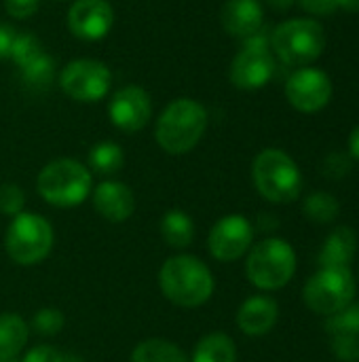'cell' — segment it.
Segmentation results:
<instances>
[{
	"label": "cell",
	"instance_id": "d4e9b609",
	"mask_svg": "<svg viewBox=\"0 0 359 362\" xmlns=\"http://www.w3.org/2000/svg\"><path fill=\"white\" fill-rule=\"evenodd\" d=\"M303 212L309 221L320 223V225H330L332 221L339 218L341 214V204L339 199L328 193V191H315L311 193L305 204H303Z\"/></svg>",
	"mask_w": 359,
	"mask_h": 362
},
{
	"label": "cell",
	"instance_id": "e575fe53",
	"mask_svg": "<svg viewBox=\"0 0 359 362\" xmlns=\"http://www.w3.org/2000/svg\"><path fill=\"white\" fill-rule=\"evenodd\" d=\"M349 157L359 161V125L349 134Z\"/></svg>",
	"mask_w": 359,
	"mask_h": 362
},
{
	"label": "cell",
	"instance_id": "74e56055",
	"mask_svg": "<svg viewBox=\"0 0 359 362\" xmlns=\"http://www.w3.org/2000/svg\"><path fill=\"white\" fill-rule=\"evenodd\" d=\"M0 362H21L19 358H0Z\"/></svg>",
	"mask_w": 359,
	"mask_h": 362
},
{
	"label": "cell",
	"instance_id": "f546056e",
	"mask_svg": "<svg viewBox=\"0 0 359 362\" xmlns=\"http://www.w3.org/2000/svg\"><path fill=\"white\" fill-rule=\"evenodd\" d=\"M351 172V157L347 153L334 151L324 159V176L330 180H341Z\"/></svg>",
	"mask_w": 359,
	"mask_h": 362
},
{
	"label": "cell",
	"instance_id": "277c9868",
	"mask_svg": "<svg viewBox=\"0 0 359 362\" xmlns=\"http://www.w3.org/2000/svg\"><path fill=\"white\" fill-rule=\"evenodd\" d=\"M91 185L89 168L70 157L49 161L36 178L38 195L55 208L80 206L91 195Z\"/></svg>",
	"mask_w": 359,
	"mask_h": 362
},
{
	"label": "cell",
	"instance_id": "4fadbf2b",
	"mask_svg": "<svg viewBox=\"0 0 359 362\" xmlns=\"http://www.w3.org/2000/svg\"><path fill=\"white\" fill-rule=\"evenodd\" d=\"M72 36L95 42L110 34L114 25V8L108 0H74L66 17Z\"/></svg>",
	"mask_w": 359,
	"mask_h": 362
},
{
	"label": "cell",
	"instance_id": "7a4b0ae2",
	"mask_svg": "<svg viewBox=\"0 0 359 362\" xmlns=\"http://www.w3.org/2000/svg\"><path fill=\"white\" fill-rule=\"evenodd\" d=\"M207 129V110L193 98H178L157 119L154 138L169 155L190 153Z\"/></svg>",
	"mask_w": 359,
	"mask_h": 362
},
{
	"label": "cell",
	"instance_id": "7402d4cb",
	"mask_svg": "<svg viewBox=\"0 0 359 362\" xmlns=\"http://www.w3.org/2000/svg\"><path fill=\"white\" fill-rule=\"evenodd\" d=\"M131 362H190L184 350L167 339H146L131 352Z\"/></svg>",
	"mask_w": 359,
	"mask_h": 362
},
{
	"label": "cell",
	"instance_id": "f1b7e54d",
	"mask_svg": "<svg viewBox=\"0 0 359 362\" xmlns=\"http://www.w3.org/2000/svg\"><path fill=\"white\" fill-rule=\"evenodd\" d=\"M332 354L343 362L359 361V337L358 335H332L330 341Z\"/></svg>",
	"mask_w": 359,
	"mask_h": 362
},
{
	"label": "cell",
	"instance_id": "cb8c5ba5",
	"mask_svg": "<svg viewBox=\"0 0 359 362\" xmlns=\"http://www.w3.org/2000/svg\"><path fill=\"white\" fill-rule=\"evenodd\" d=\"M17 68L21 72L23 83L32 89H47L55 76V59L44 49Z\"/></svg>",
	"mask_w": 359,
	"mask_h": 362
},
{
	"label": "cell",
	"instance_id": "7c38bea8",
	"mask_svg": "<svg viewBox=\"0 0 359 362\" xmlns=\"http://www.w3.org/2000/svg\"><path fill=\"white\" fill-rule=\"evenodd\" d=\"M254 244V225L241 214H226L214 223L207 246L216 261L233 263L250 252Z\"/></svg>",
	"mask_w": 359,
	"mask_h": 362
},
{
	"label": "cell",
	"instance_id": "8992f818",
	"mask_svg": "<svg viewBox=\"0 0 359 362\" xmlns=\"http://www.w3.org/2000/svg\"><path fill=\"white\" fill-rule=\"evenodd\" d=\"M275 55L294 68H305L317 62L326 49L324 25L313 17H296L281 21L269 38Z\"/></svg>",
	"mask_w": 359,
	"mask_h": 362
},
{
	"label": "cell",
	"instance_id": "603a6c76",
	"mask_svg": "<svg viewBox=\"0 0 359 362\" xmlns=\"http://www.w3.org/2000/svg\"><path fill=\"white\" fill-rule=\"evenodd\" d=\"M87 163L89 172H95L99 176H114L125 163V153L116 142L104 140L91 146Z\"/></svg>",
	"mask_w": 359,
	"mask_h": 362
},
{
	"label": "cell",
	"instance_id": "52a82bcc",
	"mask_svg": "<svg viewBox=\"0 0 359 362\" xmlns=\"http://www.w3.org/2000/svg\"><path fill=\"white\" fill-rule=\"evenodd\" d=\"M55 244V233L51 223L34 212H19L11 218L4 233V248L13 263L30 267L42 263Z\"/></svg>",
	"mask_w": 359,
	"mask_h": 362
},
{
	"label": "cell",
	"instance_id": "2e32d148",
	"mask_svg": "<svg viewBox=\"0 0 359 362\" xmlns=\"http://www.w3.org/2000/svg\"><path fill=\"white\" fill-rule=\"evenodd\" d=\"M93 208L108 223H123L135 212V195L125 182L104 180L93 191Z\"/></svg>",
	"mask_w": 359,
	"mask_h": 362
},
{
	"label": "cell",
	"instance_id": "e0dca14e",
	"mask_svg": "<svg viewBox=\"0 0 359 362\" xmlns=\"http://www.w3.org/2000/svg\"><path fill=\"white\" fill-rule=\"evenodd\" d=\"M279 320V305L273 297L254 295L248 297L237 310V327L250 337H262L275 329Z\"/></svg>",
	"mask_w": 359,
	"mask_h": 362
},
{
	"label": "cell",
	"instance_id": "f35d334b",
	"mask_svg": "<svg viewBox=\"0 0 359 362\" xmlns=\"http://www.w3.org/2000/svg\"><path fill=\"white\" fill-rule=\"evenodd\" d=\"M57 2H66V0H57Z\"/></svg>",
	"mask_w": 359,
	"mask_h": 362
},
{
	"label": "cell",
	"instance_id": "9c48e42d",
	"mask_svg": "<svg viewBox=\"0 0 359 362\" xmlns=\"http://www.w3.org/2000/svg\"><path fill=\"white\" fill-rule=\"evenodd\" d=\"M59 87L74 102L95 104L108 95L112 87V72L104 62L80 57L63 66L59 72Z\"/></svg>",
	"mask_w": 359,
	"mask_h": 362
},
{
	"label": "cell",
	"instance_id": "d6986e66",
	"mask_svg": "<svg viewBox=\"0 0 359 362\" xmlns=\"http://www.w3.org/2000/svg\"><path fill=\"white\" fill-rule=\"evenodd\" d=\"M30 339V325L13 312L0 314V358H17Z\"/></svg>",
	"mask_w": 359,
	"mask_h": 362
},
{
	"label": "cell",
	"instance_id": "484cf974",
	"mask_svg": "<svg viewBox=\"0 0 359 362\" xmlns=\"http://www.w3.org/2000/svg\"><path fill=\"white\" fill-rule=\"evenodd\" d=\"M330 335H358L359 337V301H351L345 310L326 318Z\"/></svg>",
	"mask_w": 359,
	"mask_h": 362
},
{
	"label": "cell",
	"instance_id": "6da1fadb",
	"mask_svg": "<svg viewBox=\"0 0 359 362\" xmlns=\"http://www.w3.org/2000/svg\"><path fill=\"white\" fill-rule=\"evenodd\" d=\"M159 286L167 301L186 310L205 305L216 291L212 269L195 255L167 259L159 272Z\"/></svg>",
	"mask_w": 359,
	"mask_h": 362
},
{
	"label": "cell",
	"instance_id": "4316f807",
	"mask_svg": "<svg viewBox=\"0 0 359 362\" xmlns=\"http://www.w3.org/2000/svg\"><path fill=\"white\" fill-rule=\"evenodd\" d=\"M63 325H66V316L57 308H42L34 314L30 329L42 337H53L61 333Z\"/></svg>",
	"mask_w": 359,
	"mask_h": 362
},
{
	"label": "cell",
	"instance_id": "ffe728a7",
	"mask_svg": "<svg viewBox=\"0 0 359 362\" xmlns=\"http://www.w3.org/2000/svg\"><path fill=\"white\" fill-rule=\"evenodd\" d=\"M161 238L169 248L184 250L195 240V223L182 210H167L161 218Z\"/></svg>",
	"mask_w": 359,
	"mask_h": 362
},
{
	"label": "cell",
	"instance_id": "ba28073f",
	"mask_svg": "<svg viewBox=\"0 0 359 362\" xmlns=\"http://www.w3.org/2000/svg\"><path fill=\"white\" fill-rule=\"evenodd\" d=\"M355 288L351 267H320V272L307 280L303 299L313 314L328 318L353 301Z\"/></svg>",
	"mask_w": 359,
	"mask_h": 362
},
{
	"label": "cell",
	"instance_id": "d6a6232c",
	"mask_svg": "<svg viewBox=\"0 0 359 362\" xmlns=\"http://www.w3.org/2000/svg\"><path fill=\"white\" fill-rule=\"evenodd\" d=\"M339 2L341 0H298L303 11L313 15V19L315 17H330L332 13L339 11Z\"/></svg>",
	"mask_w": 359,
	"mask_h": 362
},
{
	"label": "cell",
	"instance_id": "4dcf8cb0",
	"mask_svg": "<svg viewBox=\"0 0 359 362\" xmlns=\"http://www.w3.org/2000/svg\"><path fill=\"white\" fill-rule=\"evenodd\" d=\"M40 8V0H4V11L13 19H30Z\"/></svg>",
	"mask_w": 359,
	"mask_h": 362
},
{
	"label": "cell",
	"instance_id": "8fae6325",
	"mask_svg": "<svg viewBox=\"0 0 359 362\" xmlns=\"http://www.w3.org/2000/svg\"><path fill=\"white\" fill-rule=\"evenodd\" d=\"M334 87L330 76L320 68H298L286 83V98L292 108L305 115L324 110L332 100Z\"/></svg>",
	"mask_w": 359,
	"mask_h": 362
},
{
	"label": "cell",
	"instance_id": "44dd1931",
	"mask_svg": "<svg viewBox=\"0 0 359 362\" xmlns=\"http://www.w3.org/2000/svg\"><path fill=\"white\" fill-rule=\"evenodd\" d=\"M190 362H237V346L226 333H209L197 341Z\"/></svg>",
	"mask_w": 359,
	"mask_h": 362
},
{
	"label": "cell",
	"instance_id": "9a60e30c",
	"mask_svg": "<svg viewBox=\"0 0 359 362\" xmlns=\"http://www.w3.org/2000/svg\"><path fill=\"white\" fill-rule=\"evenodd\" d=\"M220 23L233 38H250L262 30L264 8L260 0H226L220 8Z\"/></svg>",
	"mask_w": 359,
	"mask_h": 362
},
{
	"label": "cell",
	"instance_id": "8d00e7d4",
	"mask_svg": "<svg viewBox=\"0 0 359 362\" xmlns=\"http://www.w3.org/2000/svg\"><path fill=\"white\" fill-rule=\"evenodd\" d=\"M339 8L349 11V13H359V0H341Z\"/></svg>",
	"mask_w": 359,
	"mask_h": 362
},
{
	"label": "cell",
	"instance_id": "d590c367",
	"mask_svg": "<svg viewBox=\"0 0 359 362\" xmlns=\"http://www.w3.org/2000/svg\"><path fill=\"white\" fill-rule=\"evenodd\" d=\"M260 2H264V4H267L269 8H273V11H288V8L294 6L296 0H260Z\"/></svg>",
	"mask_w": 359,
	"mask_h": 362
},
{
	"label": "cell",
	"instance_id": "3957f363",
	"mask_svg": "<svg viewBox=\"0 0 359 362\" xmlns=\"http://www.w3.org/2000/svg\"><path fill=\"white\" fill-rule=\"evenodd\" d=\"M256 191L271 204H292L303 193V172L281 148H264L252 163Z\"/></svg>",
	"mask_w": 359,
	"mask_h": 362
},
{
	"label": "cell",
	"instance_id": "5b68a950",
	"mask_svg": "<svg viewBox=\"0 0 359 362\" xmlns=\"http://www.w3.org/2000/svg\"><path fill=\"white\" fill-rule=\"evenodd\" d=\"M298 261L296 250L281 238H267L252 244L245 261V276L258 291H279L292 282Z\"/></svg>",
	"mask_w": 359,
	"mask_h": 362
},
{
	"label": "cell",
	"instance_id": "83f0119b",
	"mask_svg": "<svg viewBox=\"0 0 359 362\" xmlns=\"http://www.w3.org/2000/svg\"><path fill=\"white\" fill-rule=\"evenodd\" d=\"M25 206V193L19 185L15 182H6L0 187V212L6 216H17L19 212H23Z\"/></svg>",
	"mask_w": 359,
	"mask_h": 362
},
{
	"label": "cell",
	"instance_id": "5bb4252c",
	"mask_svg": "<svg viewBox=\"0 0 359 362\" xmlns=\"http://www.w3.org/2000/svg\"><path fill=\"white\" fill-rule=\"evenodd\" d=\"M108 117L116 129L125 134H135L150 123L152 100L146 89L138 85H127L112 95L108 104Z\"/></svg>",
	"mask_w": 359,
	"mask_h": 362
},
{
	"label": "cell",
	"instance_id": "836d02e7",
	"mask_svg": "<svg viewBox=\"0 0 359 362\" xmlns=\"http://www.w3.org/2000/svg\"><path fill=\"white\" fill-rule=\"evenodd\" d=\"M15 38H17V30L8 23H0V57H4V59L11 57Z\"/></svg>",
	"mask_w": 359,
	"mask_h": 362
},
{
	"label": "cell",
	"instance_id": "ac0fdd59",
	"mask_svg": "<svg viewBox=\"0 0 359 362\" xmlns=\"http://www.w3.org/2000/svg\"><path fill=\"white\" fill-rule=\"evenodd\" d=\"M358 252V235L351 227H336L324 240L317 263L320 267H351Z\"/></svg>",
	"mask_w": 359,
	"mask_h": 362
},
{
	"label": "cell",
	"instance_id": "30bf717a",
	"mask_svg": "<svg viewBox=\"0 0 359 362\" xmlns=\"http://www.w3.org/2000/svg\"><path fill=\"white\" fill-rule=\"evenodd\" d=\"M262 32V30H260ZM245 38L243 49L231 62V83L243 91H256L269 85L275 74V59L269 51V40L262 34Z\"/></svg>",
	"mask_w": 359,
	"mask_h": 362
},
{
	"label": "cell",
	"instance_id": "1f68e13d",
	"mask_svg": "<svg viewBox=\"0 0 359 362\" xmlns=\"http://www.w3.org/2000/svg\"><path fill=\"white\" fill-rule=\"evenodd\" d=\"M21 362H63V352L53 346H34L25 352Z\"/></svg>",
	"mask_w": 359,
	"mask_h": 362
}]
</instances>
